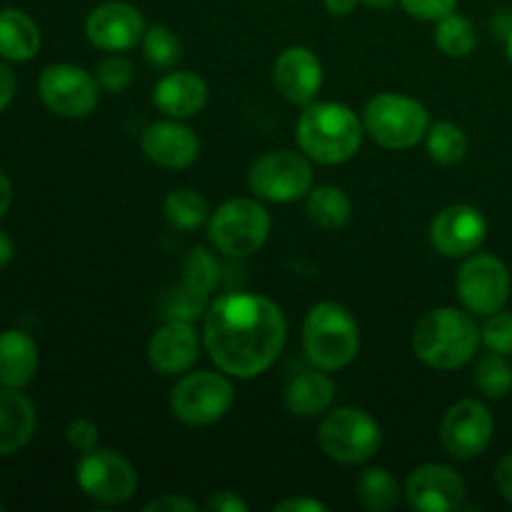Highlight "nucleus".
Returning <instances> with one entry per match:
<instances>
[{
    "instance_id": "20e7f679",
    "label": "nucleus",
    "mask_w": 512,
    "mask_h": 512,
    "mask_svg": "<svg viewBox=\"0 0 512 512\" xmlns=\"http://www.w3.org/2000/svg\"><path fill=\"white\" fill-rule=\"evenodd\" d=\"M303 350L315 368L338 373L348 368L360 350V325L345 305L323 300L303 320Z\"/></svg>"
},
{
    "instance_id": "a18cd8bd",
    "label": "nucleus",
    "mask_w": 512,
    "mask_h": 512,
    "mask_svg": "<svg viewBox=\"0 0 512 512\" xmlns=\"http://www.w3.org/2000/svg\"><path fill=\"white\" fill-rule=\"evenodd\" d=\"M13 258H15L13 238H10V235L0 228V270L8 268V265L13 263Z\"/></svg>"
},
{
    "instance_id": "dca6fc26",
    "label": "nucleus",
    "mask_w": 512,
    "mask_h": 512,
    "mask_svg": "<svg viewBox=\"0 0 512 512\" xmlns=\"http://www.w3.org/2000/svg\"><path fill=\"white\" fill-rule=\"evenodd\" d=\"M430 245L443 258H468L483 248L488 220L475 205L455 203L440 210L430 223Z\"/></svg>"
},
{
    "instance_id": "412c9836",
    "label": "nucleus",
    "mask_w": 512,
    "mask_h": 512,
    "mask_svg": "<svg viewBox=\"0 0 512 512\" xmlns=\"http://www.w3.org/2000/svg\"><path fill=\"white\" fill-rule=\"evenodd\" d=\"M38 428L35 403L15 388H0V458L20 453Z\"/></svg>"
},
{
    "instance_id": "f704fd0d",
    "label": "nucleus",
    "mask_w": 512,
    "mask_h": 512,
    "mask_svg": "<svg viewBox=\"0 0 512 512\" xmlns=\"http://www.w3.org/2000/svg\"><path fill=\"white\" fill-rule=\"evenodd\" d=\"M480 335H483V345L488 350H495V353L512 355V313L508 310H498V313L488 315L485 318V325L480 328Z\"/></svg>"
},
{
    "instance_id": "ddd939ff",
    "label": "nucleus",
    "mask_w": 512,
    "mask_h": 512,
    "mask_svg": "<svg viewBox=\"0 0 512 512\" xmlns=\"http://www.w3.org/2000/svg\"><path fill=\"white\" fill-rule=\"evenodd\" d=\"M495 415L478 398H463L448 408L440 423V445L455 460H475L490 448Z\"/></svg>"
},
{
    "instance_id": "72a5a7b5",
    "label": "nucleus",
    "mask_w": 512,
    "mask_h": 512,
    "mask_svg": "<svg viewBox=\"0 0 512 512\" xmlns=\"http://www.w3.org/2000/svg\"><path fill=\"white\" fill-rule=\"evenodd\" d=\"M93 75L105 93H125L135 83V65L123 53H108L95 63Z\"/></svg>"
},
{
    "instance_id": "4be33fe9",
    "label": "nucleus",
    "mask_w": 512,
    "mask_h": 512,
    "mask_svg": "<svg viewBox=\"0 0 512 512\" xmlns=\"http://www.w3.org/2000/svg\"><path fill=\"white\" fill-rule=\"evenodd\" d=\"M40 348L30 333L10 328L0 333V388L23 390L38 375Z\"/></svg>"
},
{
    "instance_id": "f3484780",
    "label": "nucleus",
    "mask_w": 512,
    "mask_h": 512,
    "mask_svg": "<svg viewBox=\"0 0 512 512\" xmlns=\"http://www.w3.org/2000/svg\"><path fill=\"white\" fill-rule=\"evenodd\" d=\"M203 348V333L188 320H165L148 340V363L155 373L173 378L193 370Z\"/></svg>"
},
{
    "instance_id": "6ab92c4d",
    "label": "nucleus",
    "mask_w": 512,
    "mask_h": 512,
    "mask_svg": "<svg viewBox=\"0 0 512 512\" xmlns=\"http://www.w3.org/2000/svg\"><path fill=\"white\" fill-rule=\"evenodd\" d=\"M140 150L150 163L165 170H183L198 160L200 140L183 120H158L140 135Z\"/></svg>"
},
{
    "instance_id": "f8f14e48",
    "label": "nucleus",
    "mask_w": 512,
    "mask_h": 512,
    "mask_svg": "<svg viewBox=\"0 0 512 512\" xmlns=\"http://www.w3.org/2000/svg\"><path fill=\"white\" fill-rule=\"evenodd\" d=\"M458 300L473 315L488 318L508 305L512 278L508 265L490 253H473L463 260L455 278Z\"/></svg>"
},
{
    "instance_id": "a878e982",
    "label": "nucleus",
    "mask_w": 512,
    "mask_h": 512,
    "mask_svg": "<svg viewBox=\"0 0 512 512\" xmlns=\"http://www.w3.org/2000/svg\"><path fill=\"white\" fill-rule=\"evenodd\" d=\"M355 495L358 503L365 510L373 512H390L400 505L405 498L403 485L398 483L388 468H368L360 473L358 483H355Z\"/></svg>"
},
{
    "instance_id": "37998d69",
    "label": "nucleus",
    "mask_w": 512,
    "mask_h": 512,
    "mask_svg": "<svg viewBox=\"0 0 512 512\" xmlns=\"http://www.w3.org/2000/svg\"><path fill=\"white\" fill-rule=\"evenodd\" d=\"M10 205H13V180H10V175L0 168V220L5 218Z\"/></svg>"
},
{
    "instance_id": "2eb2a0df",
    "label": "nucleus",
    "mask_w": 512,
    "mask_h": 512,
    "mask_svg": "<svg viewBox=\"0 0 512 512\" xmlns=\"http://www.w3.org/2000/svg\"><path fill=\"white\" fill-rule=\"evenodd\" d=\"M145 30L148 25L143 13L125 0H105L85 18V38L103 53H125L135 48L143 40Z\"/></svg>"
},
{
    "instance_id": "aec40b11",
    "label": "nucleus",
    "mask_w": 512,
    "mask_h": 512,
    "mask_svg": "<svg viewBox=\"0 0 512 512\" xmlns=\"http://www.w3.org/2000/svg\"><path fill=\"white\" fill-rule=\"evenodd\" d=\"M208 83L193 70L165 73L153 88V105L165 118L188 120L208 105Z\"/></svg>"
},
{
    "instance_id": "f257e3e1",
    "label": "nucleus",
    "mask_w": 512,
    "mask_h": 512,
    "mask_svg": "<svg viewBox=\"0 0 512 512\" xmlns=\"http://www.w3.org/2000/svg\"><path fill=\"white\" fill-rule=\"evenodd\" d=\"M288 340L280 305L260 293H225L210 300L203 318V348L225 375L253 380L268 373Z\"/></svg>"
},
{
    "instance_id": "f03ea898",
    "label": "nucleus",
    "mask_w": 512,
    "mask_h": 512,
    "mask_svg": "<svg viewBox=\"0 0 512 512\" xmlns=\"http://www.w3.org/2000/svg\"><path fill=\"white\" fill-rule=\"evenodd\" d=\"M363 138V118L350 105L335 100H315L305 105L295 123L298 148L320 165H343L353 160Z\"/></svg>"
},
{
    "instance_id": "c756f323",
    "label": "nucleus",
    "mask_w": 512,
    "mask_h": 512,
    "mask_svg": "<svg viewBox=\"0 0 512 512\" xmlns=\"http://www.w3.org/2000/svg\"><path fill=\"white\" fill-rule=\"evenodd\" d=\"M435 45L448 58H468L478 48V30L473 20L460 13H450L435 23Z\"/></svg>"
},
{
    "instance_id": "79ce46f5",
    "label": "nucleus",
    "mask_w": 512,
    "mask_h": 512,
    "mask_svg": "<svg viewBox=\"0 0 512 512\" xmlns=\"http://www.w3.org/2000/svg\"><path fill=\"white\" fill-rule=\"evenodd\" d=\"M495 488L512 505V453L503 455L495 465Z\"/></svg>"
},
{
    "instance_id": "0eeeda50",
    "label": "nucleus",
    "mask_w": 512,
    "mask_h": 512,
    "mask_svg": "<svg viewBox=\"0 0 512 512\" xmlns=\"http://www.w3.org/2000/svg\"><path fill=\"white\" fill-rule=\"evenodd\" d=\"M270 213L260 198L225 200L208 220V238L228 258H250L270 238Z\"/></svg>"
},
{
    "instance_id": "1a4fd4ad",
    "label": "nucleus",
    "mask_w": 512,
    "mask_h": 512,
    "mask_svg": "<svg viewBox=\"0 0 512 512\" xmlns=\"http://www.w3.org/2000/svg\"><path fill=\"white\" fill-rule=\"evenodd\" d=\"M313 160L303 150H270L248 170V188L268 203H295L313 190Z\"/></svg>"
},
{
    "instance_id": "c9c22d12",
    "label": "nucleus",
    "mask_w": 512,
    "mask_h": 512,
    "mask_svg": "<svg viewBox=\"0 0 512 512\" xmlns=\"http://www.w3.org/2000/svg\"><path fill=\"white\" fill-rule=\"evenodd\" d=\"M65 440L75 453H90V450L100 448V428L95 420L90 418H75L70 420L65 428Z\"/></svg>"
},
{
    "instance_id": "5701e85b",
    "label": "nucleus",
    "mask_w": 512,
    "mask_h": 512,
    "mask_svg": "<svg viewBox=\"0 0 512 512\" xmlns=\"http://www.w3.org/2000/svg\"><path fill=\"white\" fill-rule=\"evenodd\" d=\"M285 408L295 418H320L335 400V383L325 370H303L285 388Z\"/></svg>"
},
{
    "instance_id": "49530a36",
    "label": "nucleus",
    "mask_w": 512,
    "mask_h": 512,
    "mask_svg": "<svg viewBox=\"0 0 512 512\" xmlns=\"http://www.w3.org/2000/svg\"><path fill=\"white\" fill-rule=\"evenodd\" d=\"M360 3H365V5H368V8L385 10V8H390V5L398 3V0H360Z\"/></svg>"
},
{
    "instance_id": "473e14b6",
    "label": "nucleus",
    "mask_w": 512,
    "mask_h": 512,
    "mask_svg": "<svg viewBox=\"0 0 512 512\" xmlns=\"http://www.w3.org/2000/svg\"><path fill=\"white\" fill-rule=\"evenodd\" d=\"M210 295L195 293V290L185 288L183 283L168 290L163 298V318L165 320H188V323H198L205 318L210 305Z\"/></svg>"
},
{
    "instance_id": "a19ab883",
    "label": "nucleus",
    "mask_w": 512,
    "mask_h": 512,
    "mask_svg": "<svg viewBox=\"0 0 512 512\" xmlns=\"http://www.w3.org/2000/svg\"><path fill=\"white\" fill-rule=\"evenodd\" d=\"M275 512H328L330 505L318 498H285L275 503Z\"/></svg>"
},
{
    "instance_id": "9b49d317",
    "label": "nucleus",
    "mask_w": 512,
    "mask_h": 512,
    "mask_svg": "<svg viewBox=\"0 0 512 512\" xmlns=\"http://www.w3.org/2000/svg\"><path fill=\"white\" fill-rule=\"evenodd\" d=\"M78 488L100 505H125L138 493V470L125 455L95 448L80 455L75 465Z\"/></svg>"
},
{
    "instance_id": "6e6552de",
    "label": "nucleus",
    "mask_w": 512,
    "mask_h": 512,
    "mask_svg": "<svg viewBox=\"0 0 512 512\" xmlns=\"http://www.w3.org/2000/svg\"><path fill=\"white\" fill-rule=\"evenodd\" d=\"M170 413L190 428H205L230 413L235 388L223 370H188L170 390Z\"/></svg>"
},
{
    "instance_id": "ea45409f",
    "label": "nucleus",
    "mask_w": 512,
    "mask_h": 512,
    "mask_svg": "<svg viewBox=\"0 0 512 512\" xmlns=\"http://www.w3.org/2000/svg\"><path fill=\"white\" fill-rule=\"evenodd\" d=\"M15 93H18V78L10 70L8 60L0 58V113H5L13 105Z\"/></svg>"
},
{
    "instance_id": "423d86ee",
    "label": "nucleus",
    "mask_w": 512,
    "mask_h": 512,
    "mask_svg": "<svg viewBox=\"0 0 512 512\" xmlns=\"http://www.w3.org/2000/svg\"><path fill=\"white\" fill-rule=\"evenodd\" d=\"M318 445L333 463L363 465L383 448V428L368 410L345 405L323 415Z\"/></svg>"
},
{
    "instance_id": "09e8293b",
    "label": "nucleus",
    "mask_w": 512,
    "mask_h": 512,
    "mask_svg": "<svg viewBox=\"0 0 512 512\" xmlns=\"http://www.w3.org/2000/svg\"><path fill=\"white\" fill-rule=\"evenodd\" d=\"M5 510V505H3V500H0V512H3Z\"/></svg>"
},
{
    "instance_id": "c85d7f7f",
    "label": "nucleus",
    "mask_w": 512,
    "mask_h": 512,
    "mask_svg": "<svg viewBox=\"0 0 512 512\" xmlns=\"http://www.w3.org/2000/svg\"><path fill=\"white\" fill-rule=\"evenodd\" d=\"M220 278H223V265H220L218 255L213 250L198 245V248H193L183 258V265H180V283L185 288L195 290V293L213 295L215 288L220 285Z\"/></svg>"
},
{
    "instance_id": "bb28decb",
    "label": "nucleus",
    "mask_w": 512,
    "mask_h": 512,
    "mask_svg": "<svg viewBox=\"0 0 512 512\" xmlns=\"http://www.w3.org/2000/svg\"><path fill=\"white\" fill-rule=\"evenodd\" d=\"M165 220L173 225L175 230H198L210 220V205L203 193L193 188H175L165 195L163 203Z\"/></svg>"
},
{
    "instance_id": "393cba45",
    "label": "nucleus",
    "mask_w": 512,
    "mask_h": 512,
    "mask_svg": "<svg viewBox=\"0 0 512 512\" xmlns=\"http://www.w3.org/2000/svg\"><path fill=\"white\" fill-rule=\"evenodd\" d=\"M310 223L323 230H340L353 218V200L338 185H313L305 198Z\"/></svg>"
},
{
    "instance_id": "9d476101",
    "label": "nucleus",
    "mask_w": 512,
    "mask_h": 512,
    "mask_svg": "<svg viewBox=\"0 0 512 512\" xmlns=\"http://www.w3.org/2000/svg\"><path fill=\"white\" fill-rule=\"evenodd\" d=\"M38 98L58 118L83 120L98 108L100 85L75 63H50L38 75Z\"/></svg>"
},
{
    "instance_id": "de8ad7c7",
    "label": "nucleus",
    "mask_w": 512,
    "mask_h": 512,
    "mask_svg": "<svg viewBox=\"0 0 512 512\" xmlns=\"http://www.w3.org/2000/svg\"><path fill=\"white\" fill-rule=\"evenodd\" d=\"M505 50H508V60H510V65H512V30H510L508 38H505Z\"/></svg>"
},
{
    "instance_id": "7c9ffc66",
    "label": "nucleus",
    "mask_w": 512,
    "mask_h": 512,
    "mask_svg": "<svg viewBox=\"0 0 512 512\" xmlns=\"http://www.w3.org/2000/svg\"><path fill=\"white\" fill-rule=\"evenodd\" d=\"M425 145H428V155L438 165L463 163L470 148L465 130L460 125L450 123V120H440V123L430 125L428 135H425Z\"/></svg>"
},
{
    "instance_id": "58836bf2",
    "label": "nucleus",
    "mask_w": 512,
    "mask_h": 512,
    "mask_svg": "<svg viewBox=\"0 0 512 512\" xmlns=\"http://www.w3.org/2000/svg\"><path fill=\"white\" fill-rule=\"evenodd\" d=\"M210 512H248L250 505L248 500H243V495L233 493V490H218V493L210 495L208 500Z\"/></svg>"
},
{
    "instance_id": "e433bc0d",
    "label": "nucleus",
    "mask_w": 512,
    "mask_h": 512,
    "mask_svg": "<svg viewBox=\"0 0 512 512\" xmlns=\"http://www.w3.org/2000/svg\"><path fill=\"white\" fill-rule=\"evenodd\" d=\"M398 3L410 18L423 20V23H438L440 18L458 10L460 0H398Z\"/></svg>"
},
{
    "instance_id": "cd10ccee",
    "label": "nucleus",
    "mask_w": 512,
    "mask_h": 512,
    "mask_svg": "<svg viewBox=\"0 0 512 512\" xmlns=\"http://www.w3.org/2000/svg\"><path fill=\"white\" fill-rule=\"evenodd\" d=\"M473 380L480 393L488 400H503L512 393V363L508 355L488 350L478 358L475 355Z\"/></svg>"
},
{
    "instance_id": "c03bdc74",
    "label": "nucleus",
    "mask_w": 512,
    "mask_h": 512,
    "mask_svg": "<svg viewBox=\"0 0 512 512\" xmlns=\"http://www.w3.org/2000/svg\"><path fill=\"white\" fill-rule=\"evenodd\" d=\"M323 3L330 15H335V18H348V15H353L358 10L360 0H323Z\"/></svg>"
},
{
    "instance_id": "2f4dec72",
    "label": "nucleus",
    "mask_w": 512,
    "mask_h": 512,
    "mask_svg": "<svg viewBox=\"0 0 512 512\" xmlns=\"http://www.w3.org/2000/svg\"><path fill=\"white\" fill-rule=\"evenodd\" d=\"M140 45H143L145 60L158 70H173L183 58V43L168 25H150Z\"/></svg>"
},
{
    "instance_id": "a211bd4d",
    "label": "nucleus",
    "mask_w": 512,
    "mask_h": 512,
    "mask_svg": "<svg viewBox=\"0 0 512 512\" xmlns=\"http://www.w3.org/2000/svg\"><path fill=\"white\" fill-rule=\"evenodd\" d=\"M323 63L318 53L305 45H290L275 58L273 63V85L288 103L310 105L318 100L323 88Z\"/></svg>"
},
{
    "instance_id": "4468645a",
    "label": "nucleus",
    "mask_w": 512,
    "mask_h": 512,
    "mask_svg": "<svg viewBox=\"0 0 512 512\" xmlns=\"http://www.w3.org/2000/svg\"><path fill=\"white\" fill-rule=\"evenodd\" d=\"M405 503L418 512H453L465 508L468 485L455 468L443 463H425L410 470L403 485Z\"/></svg>"
},
{
    "instance_id": "39448f33",
    "label": "nucleus",
    "mask_w": 512,
    "mask_h": 512,
    "mask_svg": "<svg viewBox=\"0 0 512 512\" xmlns=\"http://www.w3.org/2000/svg\"><path fill=\"white\" fill-rule=\"evenodd\" d=\"M363 128L385 150H410L425 140L430 113L418 98L403 93H378L363 108Z\"/></svg>"
},
{
    "instance_id": "4c0bfd02",
    "label": "nucleus",
    "mask_w": 512,
    "mask_h": 512,
    "mask_svg": "<svg viewBox=\"0 0 512 512\" xmlns=\"http://www.w3.org/2000/svg\"><path fill=\"white\" fill-rule=\"evenodd\" d=\"M143 512H198V503L185 495H175V493H165L158 495V498L148 500L143 505Z\"/></svg>"
},
{
    "instance_id": "7ed1b4c3",
    "label": "nucleus",
    "mask_w": 512,
    "mask_h": 512,
    "mask_svg": "<svg viewBox=\"0 0 512 512\" xmlns=\"http://www.w3.org/2000/svg\"><path fill=\"white\" fill-rule=\"evenodd\" d=\"M483 345L478 323L465 308H433L413 330V353L433 370H458L473 363Z\"/></svg>"
},
{
    "instance_id": "b1692460",
    "label": "nucleus",
    "mask_w": 512,
    "mask_h": 512,
    "mask_svg": "<svg viewBox=\"0 0 512 512\" xmlns=\"http://www.w3.org/2000/svg\"><path fill=\"white\" fill-rule=\"evenodd\" d=\"M43 33L38 23L20 8H0V58L28 63L40 53Z\"/></svg>"
}]
</instances>
